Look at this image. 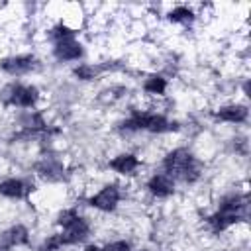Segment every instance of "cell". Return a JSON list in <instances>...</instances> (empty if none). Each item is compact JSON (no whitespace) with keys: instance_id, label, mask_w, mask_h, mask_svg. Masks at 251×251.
<instances>
[{"instance_id":"6da1fadb","label":"cell","mask_w":251,"mask_h":251,"mask_svg":"<svg viewBox=\"0 0 251 251\" xmlns=\"http://www.w3.org/2000/svg\"><path fill=\"white\" fill-rule=\"evenodd\" d=\"M41 100V90L35 84L27 82H8L0 90V104L4 108L18 110H35Z\"/></svg>"},{"instance_id":"7a4b0ae2","label":"cell","mask_w":251,"mask_h":251,"mask_svg":"<svg viewBox=\"0 0 251 251\" xmlns=\"http://www.w3.org/2000/svg\"><path fill=\"white\" fill-rule=\"evenodd\" d=\"M126 200V188L122 182L116 180H108L104 182L96 192L88 194L82 198V204H86L90 210L98 212V214H114L122 202Z\"/></svg>"},{"instance_id":"3957f363","label":"cell","mask_w":251,"mask_h":251,"mask_svg":"<svg viewBox=\"0 0 251 251\" xmlns=\"http://www.w3.org/2000/svg\"><path fill=\"white\" fill-rule=\"evenodd\" d=\"M39 59L33 53H10L0 57V71L8 76H25L39 69Z\"/></svg>"},{"instance_id":"277c9868","label":"cell","mask_w":251,"mask_h":251,"mask_svg":"<svg viewBox=\"0 0 251 251\" xmlns=\"http://www.w3.org/2000/svg\"><path fill=\"white\" fill-rule=\"evenodd\" d=\"M176 186L178 184L175 182V178L169 176L163 171H153L143 182V188H145L147 196L153 198V200H169V198H173L175 192H176Z\"/></svg>"},{"instance_id":"5b68a950","label":"cell","mask_w":251,"mask_h":251,"mask_svg":"<svg viewBox=\"0 0 251 251\" xmlns=\"http://www.w3.org/2000/svg\"><path fill=\"white\" fill-rule=\"evenodd\" d=\"M92 229H94L92 220L86 214H82L71 226H67L65 229H57V231L61 233L65 247H76V245H86L88 237L92 235Z\"/></svg>"},{"instance_id":"8992f818","label":"cell","mask_w":251,"mask_h":251,"mask_svg":"<svg viewBox=\"0 0 251 251\" xmlns=\"http://www.w3.org/2000/svg\"><path fill=\"white\" fill-rule=\"evenodd\" d=\"M141 167H143V159L135 151H120L108 159V169L114 175L124 176V178L137 175L141 171Z\"/></svg>"},{"instance_id":"52a82bcc","label":"cell","mask_w":251,"mask_h":251,"mask_svg":"<svg viewBox=\"0 0 251 251\" xmlns=\"http://www.w3.org/2000/svg\"><path fill=\"white\" fill-rule=\"evenodd\" d=\"M212 118L214 122H220V124L241 126V124H247L249 120V108L247 104H241V102H226L212 110Z\"/></svg>"},{"instance_id":"ba28073f","label":"cell","mask_w":251,"mask_h":251,"mask_svg":"<svg viewBox=\"0 0 251 251\" xmlns=\"http://www.w3.org/2000/svg\"><path fill=\"white\" fill-rule=\"evenodd\" d=\"M33 192V184L24 176H2L0 178V198L4 200H27Z\"/></svg>"},{"instance_id":"9c48e42d","label":"cell","mask_w":251,"mask_h":251,"mask_svg":"<svg viewBox=\"0 0 251 251\" xmlns=\"http://www.w3.org/2000/svg\"><path fill=\"white\" fill-rule=\"evenodd\" d=\"M51 55L59 63H75L84 57V45L76 37H67L51 45Z\"/></svg>"},{"instance_id":"30bf717a","label":"cell","mask_w":251,"mask_h":251,"mask_svg":"<svg viewBox=\"0 0 251 251\" xmlns=\"http://www.w3.org/2000/svg\"><path fill=\"white\" fill-rule=\"evenodd\" d=\"M29 241H31V231L22 222H16V224H12V226H8L6 229L0 231V243H4L12 251L29 245Z\"/></svg>"},{"instance_id":"8fae6325","label":"cell","mask_w":251,"mask_h":251,"mask_svg":"<svg viewBox=\"0 0 251 251\" xmlns=\"http://www.w3.org/2000/svg\"><path fill=\"white\" fill-rule=\"evenodd\" d=\"M141 90H143L145 98L161 100V98H165V94L169 90V76H165L163 73H149L141 80Z\"/></svg>"},{"instance_id":"7c38bea8","label":"cell","mask_w":251,"mask_h":251,"mask_svg":"<svg viewBox=\"0 0 251 251\" xmlns=\"http://www.w3.org/2000/svg\"><path fill=\"white\" fill-rule=\"evenodd\" d=\"M165 20L171 24V25H178V27H190L198 18H196V12L192 6H186V4H176L173 6L167 14H165Z\"/></svg>"},{"instance_id":"4fadbf2b","label":"cell","mask_w":251,"mask_h":251,"mask_svg":"<svg viewBox=\"0 0 251 251\" xmlns=\"http://www.w3.org/2000/svg\"><path fill=\"white\" fill-rule=\"evenodd\" d=\"M71 73L80 82H92V80H96V78L102 76L104 67L100 63H76Z\"/></svg>"},{"instance_id":"5bb4252c","label":"cell","mask_w":251,"mask_h":251,"mask_svg":"<svg viewBox=\"0 0 251 251\" xmlns=\"http://www.w3.org/2000/svg\"><path fill=\"white\" fill-rule=\"evenodd\" d=\"M63 249H67V247H65V243H63L61 233H59V231H53V233L45 235V237L39 241V245H37L35 251H63Z\"/></svg>"},{"instance_id":"9a60e30c","label":"cell","mask_w":251,"mask_h":251,"mask_svg":"<svg viewBox=\"0 0 251 251\" xmlns=\"http://www.w3.org/2000/svg\"><path fill=\"white\" fill-rule=\"evenodd\" d=\"M102 251H133V245L129 239L126 237H118V239H106L102 245Z\"/></svg>"},{"instance_id":"2e32d148","label":"cell","mask_w":251,"mask_h":251,"mask_svg":"<svg viewBox=\"0 0 251 251\" xmlns=\"http://www.w3.org/2000/svg\"><path fill=\"white\" fill-rule=\"evenodd\" d=\"M82 251H102V247H100V243H86V245H82Z\"/></svg>"},{"instance_id":"e0dca14e","label":"cell","mask_w":251,"mask_h":251,"mask_svg":"<svg viewBox=\"0 0 251 251\" xmlns=\"http://www.w3.org/2000/svg\"><path fill=\"white\" fill-rule=\"evenodd\" d=\"M0 251H12V249H8L4 243H0Z\"/></svg>"}]
</instances>
